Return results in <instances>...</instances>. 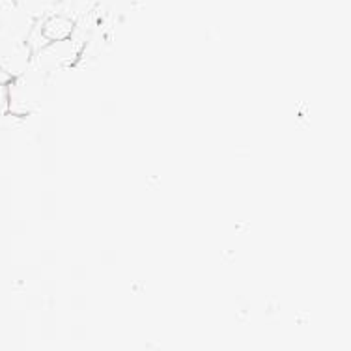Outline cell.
Wrapping results in <instances>:
<instances>
[{"mask_svg":"<svg viewBox=\"0 0 351 351\" xmlns=\"http://www.w3.org/2000/svg\"><path fill=\"white\" fill-rule=\"evenodd\" d=\"M68 71L69 69L60 73H51L36 62H30V66L19 77H15L6 84L8 112L21 118L38 114L45 107V103L53 99L58 82Z\"/></svg>","mask_w":351,"mask_h":351,"instance_id":"6da1fadb","label":"cell"},{"mask_svg":"<svg viewBox=\"0 0 351 351\" xmlns=\"http://www.w3.org/2000/svg\"><path fill=\"white\" fill-rule=\"evenodd\" d=\"M34 25L36 19L23 12L14 0H0V60L27 43Z\"/></svg>","mask_w":351,"mask_h":351,"instance_id":"7a4b0ae2","label":"cell"},{"mask_svg":"<svg viewBox=\"0 0 351 351\" xmlns=\"http://www.w3.org/2000/svg\"><path fill=\"white\" fill-rule=\"evenodd\" d=\"M75 23L69 17L62 14H53L47 15L45 19L40 21V30L41 36L45 38V41H60L68 40L73 34Z\"/></svg>","mask_w":351,"mask_h":351,"instance_id":"3957f363","label":"cell"},{"mask_svg":"<svg viewBox=\"0 0 351 351\" xmlns=\"http://www.w3.org/2000/svg\"><path fill=\"white\" fill-rule=\"evenodd\" d=\"M99 2L101 0H60L56 14L66 15L75 23V21L82 19L84 15L92 14Z\"/></svg>","mask_w":351,"mask_h":351,"instance_id":"277c9868","label":"cell"},{"mask_svg":"<svg viewBox=\"0 0 351 351\" xmlns=\"http://www.w3.org/2000/svg\"><path fill=\"white\" fill-rule=\"evenodd\" d=\"M14 2L36 21H41L47 15L56 14L58 4H60V0H14Z\"/></svg>","mask_w":351,"mask_h":351,"instance_id":"5b68a950","label":"cell"},{"mask_svg":"<svg viewBox=\"0 0 351 351\" xmlns=\"http://www.w3.org/2000/svg\"><path fill=\"white\" fill-rule=\"evenodd\" d=\"M8 112V86L4 82H0V116Z\"/></svg>","mask_w":351,"mask_h":351,"instance_id":"8992f818","label":"cell"}]
</instances>
